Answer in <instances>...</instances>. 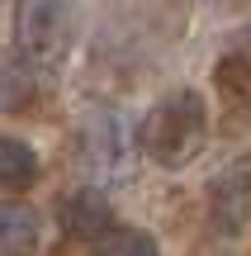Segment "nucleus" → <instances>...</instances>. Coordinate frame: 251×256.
<instances>
[{"label":"nucleus","mask_w":251,"mask_h":256,"mask_svg":"<svg viewBox=\"0 0 251 256\" xmlns=\"http://www.w3.org/2000/svg\"><path fill=\"white\" fill-rule=\"evenodd\" d=\"M209 142V100L195 86H176L166 90L138 128V147L161 166V171H180L190 166Z\"/></svg>","instance_id":"nucleus-1"},{"label":"nucleus","mask_w":251,"mask_h":256,"mask_svg":"<svg viewBox=\"0 0 251 256\" xmlns=\"http://www.w3.org/2000/svg\"><path fill=\"white\" fill-rule=\"evenodd\" d=\"M76 38V0H14V48L28 66L57 72Z\"/></svg>","instance_id":"nucleus-2"},{"label":"nucleus","mask_w":251,"mask_h":256,"mask_svg":"<svg viewBox=\"0 0 251 256\" xmlns=\"http://www.w3.org/2000/svg\"><path fill=\"white\" fill-rule=\"evenodd\" d=\"M76 147H81V162L90 166L95 180H104V185L133 180L138 147H133L128 124H123L114 110H104V104H85V110L76 114Z\"/></svg>","instance_id":"nucleus-3"},{"label":"nucleus","mask_w":251,"mask_h":256,"mask_svg":"<svg viewBox=\"0 0 251 256\" xmlns=\"http://www.w3.org/2000/svg\"><path fill=\"white\" fill-rule=\"evenodd\" d=\"M209 223L223 238H237L251 228V152L218 166V176L209 180Z\"/></svg>","instance_id":"nucleus-4"},{"label":"nucleus","mask_w":251,"mask_h":256,"mask_svg":"<svg viewBox=\"0 0 251 256\" xmlns=\"http://www.w3.org/2000/svg\"><path fill=\"white\" fill-rule=\"evenodd\" d=\"M57 218H62V232L76 238V242H95V238H104L114 228V209L104 200V190H95V185L66 190L57 200Z\"/></svg>","instance_id":"nucleus-5"},{"label":"nucleus","mask_w":251,"mask_h":256,"mask_svg":"<svg viewBox=\"0 0 251 256\" xmlns=\"http://www.w3.org/2000/svg\"><path fill=\"white\" fill-rule=\"evenodd\" d=\"M43 242L38 214L19 200H0V256H33Z\"/></svg>","instance_id":"nucleus-6"},{"label":"nucleus","mask_w":251,"mask_h":256,"mask_svg":"<svg viewBox=\"0 0 251 256\" xmlns=\"http://www.w3.org/2000/svg\"><path fill=\"white\" fill-rule=\"evenodd\" d=\"M214 81L228 100V114H251V57L247 52H228L214 66Z\"/></svg>","instance_id":"nucleus-7"},{"label":"nucleus","mask_w":251,"mask_h":256,"mask_svg":"<svg viewBox=\"0 0 251 256\" xmlns=\"http://www.w3.org/2000/svg\"><path fill=\"white\" fill-rule=\"evenodd\" d=\"M38 180V156L28 142L19 138H0V194H14V190H28Z\"/></svg>","instance_id":"nucleus-8"},{"label":"nucleus","mask_w":251,"mask_h":256,"mask_svg":"<svg viewBox=\"0 0 251 256\" xmlns=\"http://www.w3.org/2000/svg\"><path fill=\"white\" fill-rule=\"evenodd\" d=\"M90 247H95V256H161L157 238L142 232V228H109L104 238H95Z\"/></svg>","instance_id":"nucleus-9"},{"label":"nucleus","mask_w":251,"mask_h":256,"mask_svg":"<svg viewBox=\"0 0 251 256\" xmlns=\"http://www.w3.org/2000/svg\"><path fill=\"white\" fill-rule=\"evenodd\" d=\"M28 90H33V86H28V76L19 72V66H0V110H19Z\"/></svg>","instance_id":"nucleus-10"}]
</instances>
